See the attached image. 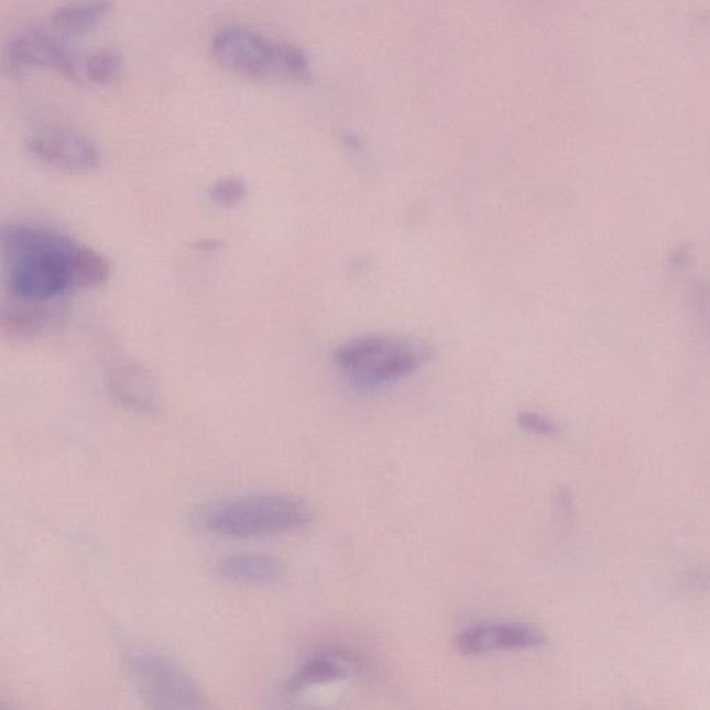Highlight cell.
<instances>
[{
    "label": "cell",
    "instance_id": "8fae6325",
    "mask_svg": "<svg viewBox=\"0 0 710 710\" xmlns=\"http://www.w3.org/2000/svg\"><path fill=\"white\" fill-rule=\"evenodd\" d=\"M218 576L234 585L270 586L283 579L285 564L264 554H234L217 566Z\"/></svg>",
    "mask_w": 710,
    "mask_h": 710
},
{
    "label": "cell",
    "instance_id": "7c38bea8",
    "mask_svg": "<svg viewBox=\"0 0 710 710\" xmlns=\"http://www.w3.org/2000/svg\"><path fill=\"white\" fill-rule=\"evenodd\" d=\"M357 667H359V659L352 655L321 653L309 656L295 676L287 681L286 692L296 696L306 688L346 679L356 671Z\"/></svg>",
    "mask_w": 710,
    "mask_h": 710
},
{
    "label": "cell",
    "instance_id": "9c48e42d",
    "mask_svg": "<svg viewBox=\"0 0 710 710\" xmlns=\"http://www.w3.org/2000/svg\"><path fill=\"white\" fill-rule=\"evenodd\" d=\"M110 397L120 407L133 414L157 416L163 404L156 383L142 367L131 361H117L108 370L106 379Z\"/></svg>",
    "mask_w": 710,
    "mask_h": 710
},
{
    "label": "cell",
    "instance_id": "4fadbf2b",
    "mask_svg": "<svg viewBox=\"0 0 710 710\" xmlns=\"http://www.w3.org/2000/svg\"><path fill=\"white\" fill-rule=\"evenodd\" d=\"M113 9L110 0H81L57 8L52 13L53 32L63 36H81L92 32Z\"/></svg>",
    "mask_w": 710,
    "mask_h": 710
},
{
    "label": "cell",
    "instance_id": "ba28073f",
    "mask_svg": "<svg viewBox=\"0 0 710 710\" xmlns=\"http://www.w3.org/2000/svg\"><path fill=\"white\" fill-rule=\"evenodd\" d=\"M546 635L526 623H478L457 635L456 648L462 655H482L501 651H526L540 647Z\"/></svg>",
    "mask_w": 710,
    "mask_h": 710
},
{
    "label": "cell",
    "instance_id": "7a4b0ae2",
    "mask_svg": "<svg viewBox=\"0 0 710 710\" xmlns=\"http://www.w3.org/2000/svg\"><path fill=\"white\" fill-rule=\"evenodd\" d=\"M430 359L425 343L384 334L362 335L335 351V365L352 389L376 392L407 379Z\"/></svg>",
    "mask_w": 710,
    "mask_h": 710
},
{
    "label": "cell",
    "instance_id": "3957f363",
    "mask_svg": "<svg viewBox=\"0 0 710 710\" xmlns=\"http://www.w3.org/2000/svg\"><path fill=\"white\" fill-rule=\"evenodd\" d=\"M210 53L218 66L243 78L303 83L312 77L301 47L266 39L248 26H222L212 36Z\"/></svg>",
    "mask_w": 710,
    "mask_h": 710
},
{
    "label": "cell",
    "instance_id": "9a60e30c",
    "mask_svg": "<svg viewBox=\"0 0 710 710\" xmlns=\"http://www.w3.org/2000/svg\"><path fill=\"white\" fill-rule=\"evenodd\" d=\"M249 195L248 185L237 176L218 181L210 189V199L223 207L238 206Z\"/></svg>",
    "mask_w": 710,
    "mask_h": 710
},
{
    "label": "cell",
    "instance_id": "52a82bcc",
    "mask_svg": "<svg viewBox=\"0 0 710 710\" xmlns=\"http://www.w3.org/2000/svg\"><path fill=\"white\" fill-rule=\"evenodd\" d=\"M25 146L40 162L68 173L95 170L100 163L92 139L68 128H46L26 139Z\"/></svg>",
    "mask_w": 710,
    "mask_h": 710
},
{
    "label": "cell",
    "instance_id": "2e32d148",
    "mask_svg": "<svg viewBox=\"0 0 710 710\" xmlns=\"http://www.w3.org/2000/svg\"><path fill=\"white\" fill-rule=\"evenodd\" d=\"M517 425L533 435L554 437L559 434V426L553 419L547 418L546 415L533 413V411H525V413L517 415Z\"/></svg>",
    "mask_w": 710,
    "mask_h": 710
},
{
    "label": "cell",
    "instance_id": "8992f818",
    "mask_svg": "<svg viewBox=\"0 0 710 710\" xmlns=\"http://www.w3.org/2000/svg\"><path fill=\"white\" fill-rule=\"evenodd\" d=\"M78 56L56 32L55 35L44 31L24 32L4 46L3 72L10 78H19L30 69H52L76 83Z\"/></svg>",
    "mask_w": 710,
    "mask_h": 710
},
{
    "label": "cell",
    "instance_id": "5bb4252c",
    "mask_svg": "<svg viewBox=\"0 0 710 710\" xmlns=\"http://www.w3.org/2000/svg\"><path fill=\"white\" fill-rule=\"evenodd\" d=\"M124 73V57L113 47L78 56L77 79L78 84H90L96 87H113L120 81Z\"/></svg>",
    "mask_w": 710,
    "mask_h": 710
},
{
    "label": "cell",
    "instance_id": "5b68a950",
    "mask_svg": "<svg viewBox=\"0 0 710 710\" xmlns=\"http://www.w3.org/2000/svg\"><path fill=\"white\" fill-rule=\"evenodd\" d=\"M128 677L139 697L156 709H203L208 707L206 693L194 677L156 651L130 648L125 654Z\"/></svg>",
    "mask_w": 710,
    "mask_h": 710
},
{
    "label": "cell",
    "instance_id": "6da1fadb",
    "mask_svg": "<svg viewBox=\"0 0 710 710\" xmlns=\"http://www.w3.org/2000/svg\"><path fill=\"white\" fill-rule=\"evenodd\" d=\"M2 248L4 287L14 301H63L69 292L105 285L111 274L108 259L51 228H4Z\"/></svg>",
    "mask_w": 710,
    "mask_h": 710
},
{
    "label": "cell",
    "instance_id": "30bf717a",
    "mask_svg": "<svg viewBox=\"0 0 710 710\" xmlns=\"http://www.w3.org/2000/svg\"><path fill=\"white\" fill-rule=\"evenodd\" d=\"M67 317L63 301L35 303L12 298L2 312L4 334L19 339H32L62 327Z\"/></svg>",
    "mask_w": 710,
    "mask_h": 710
},
{
    "label": "cell",
    "instance_id": "277c9868",
    "mask_svg": "<svg viewBox=\"0 0 710 710\" xmlns=\"http://www.w3.org/2000/svg\"><path fill=\"white\" fill-rule=\"evenodd\" d=\"M312 521L303 500L269 493L238 496L206 506L196 522L207 532L232 538H254L301 531Z\"/></svg>",
    "mask_w": 710,
    "mask_h": 710
}]
</instances>
